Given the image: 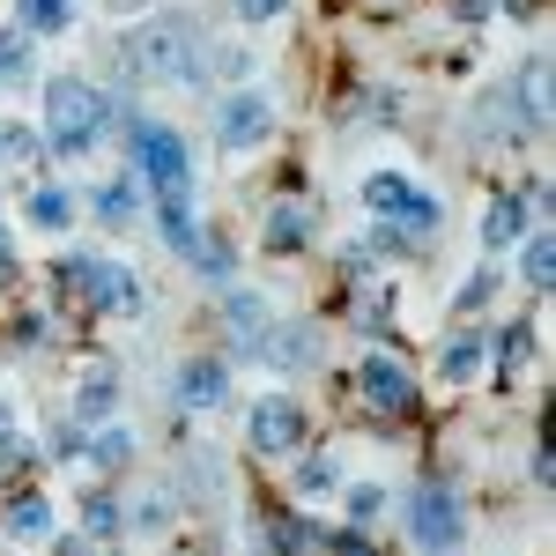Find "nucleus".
<instances>
[{"label":"nucleus","instance_id":"f257e3e1","mask_svg":"<svg viewBox=\"0 0 556 556\" xmlns=\"http://www.w3.org/2000/svg\"><path fill=\"white\" fill-rule=\"evenodd\" d=\"M97 134H104V97L83 75H52L45 83V141H52V156L83 164L97 149Z\"/></svg>","mask_w":556,"mask_h":556},{"label":"nucleus","instance_id":"f03ea898","mask_svg":"<svg viewBox=\"0 0 556 556\" xmlns=\"http://www.w3.org/2000/svg\"><path fill=\"white\" fill-rule=\"evenodd\" d=\"M127 60H134V75H149V83H193L201 67V38H193V23L186 15H164V23H149V30H134L127 45Z\"/></svg>","mask_w":556,"mask_h":556},{"label":"nucleus","instance_id":"7ed1b4c3","mask_svg":"<svg viewBox=\"0 0 556 556\" xmlns=\"http://www.w3.org/2000/svg\"><path fill=\"white\" fill-rule=\"evenodd\" d=\"M134 178L156 201H193V156L172 127H134Z\"/></svg>","mask_w":556,"mask_h":556},{"label":"nucleus","instance_id":"20e7f679","mask_svg":"<svg viewBox=\"0 0 556 556\" xmlns=\"http://www.w3.org/2000/svg\"><path fill=\"white\" fill-rule=\"evenodd\" d=\"M60 282L67 290H83V304H97V312H119V319H134L141 312V282H134V267H119V260H60Z\"/></svg>","mask_w":556,"mask_h":556},{"label":"nucleus","instance_id":"39448f33","mask_svg":"<svg viewBox=\"0 0 556 556\" xmlns=\"http://www.w3.org/2000/svg\"><path fill=\"white\" fill-rule=\"evenodd\" d=\"M408 534H416L424 556L460 549V490L453 482H416L408 490Z\"/></svg>","mask_w":556,"mask_h":556},{"label":"nucleus","instance_id":"423d86ee","mask_svg":"<svg viewBox=\"0 0 556 556\" xmlns=\"http://www.w3.org/2000/svg\"><path fill=\"white\" fill-rule=\"evenodd\" d=\"M364 201H371L379 215H393L386 230H401V238H430V230H438V201L416 193L401 172H371L364 178Z\"/></svg>","mask_w":556,"mask_h":556},{"label":"nucleus","instance_id":"0eeeda50","mask_svg":"<svg viewBox=\"0 0 556 556\" xmlns=\"http://www.w3.org/2000/svg\"><path fill=\"white\" fill-rule=\"evenodd\" d=\"M245 438H253L260 460H290V453L304 445V408L298 401H260L253 424H245Z\"/></svg>","mask_w":556,"mask_h":556},{"label":"nucleus","instance_id":"6e6552de","mask_svg":"<svg viewBox=\"0 0 556 556\" xmlns=\"http://www.w3.org/2000/svg\"><path fill=\"white\" fill-rule=\"evenodd\" d=\"M267 134H275V104L253 97V89H245V97H230V104L215 112V149H260Z\"/></svg>","mask_w":556,"mask_h":556},{"label":"nucleus","instance_id":"1a4fd4ad","mask_svg":"<svg viewBox=\"0 0 556 556\" xmlns=\"http://www.w3.org/2000/svg\"><path fill=\"white\" fill-rule=\"evenodd\" d=\"M364 401L386 416H408L416 408V379L401 371V356H364Z\"/></svg>","mask_w":556,"mask_h":556},{"label":"nucleus","instance_id":"9d476101","mask_svg":"<svg viewBox=\"0 0 556 556\" xmlns=\"http://www.w3.org/2000/svg\"><path fill=\"white\" fill-rule=\"evenodd\" d=\"M505 97L519 104V127L527 134L549 127V52H534V60L519 67V89H505Z\"/></svg>","mask_w":556,"mask_h":556},{"label":"nucleus","instance_id":"9b49d317","mask_svg":"<svg viewBox=\"0 0 556 556\" xmlns=\"http://www.w3.org/2000/svg\"><path fill=\"white\" fill-rule=\"evenodd\" d=\"M223 393H230V371H223L215 356H193V364L178 371V401H186L193 416H208V408H223Z\"/></svg>","mask_w":556,"mask_h":556},{"label":"nucleus","instance_id":"f8f14e48","mask_svg":"<svg viewBox=\"0 0 556 556\" xmlns=\"http://www.w3.org/2000/svg\"><path fill=\"white\" fill-rule=\"evenodd\" d=\"M223 327H230V342L245 349V356H260V342H267L275 319H267V304H260L253 290H230V298H223Z\"/></svg>","mask_w":556,"mask_h":556},{"label":"nucleus","instance_id":"ddd939ff","mask_svg":"<svg viewBox=\"0 0 556 556\" xmlns=\"http://www.w3.org/2000/svg\"><path fill=\"white\" fill-rule=\"evenodd\" d=\"M519 238H527V201H519V193H497L490 215H482V245L505 253V245H519Z\"/></svg>","mask_w":556,"mask_h":556},{"label":"nucleus","instance_id":"4468645a","mask_svg":"<svg viewBox=\"0 0 556 556\" xmlns=\"http://www.w3.org/2000/svg\"><path fill=\"white\" fill-rule=\"evenodd\" d=\"M156 230H164V245L178 260L201 253V215H193V201H156Z\"/></svg>","mask_w":556,"mask_h":556},{"label":"nucleus","instance_id":"2eb2a0df","mask_svg":"<svg viewBox=\"0 0 556 556\" xmlns=\"http://www.w3.org/2000/svg\"><path fill=\"white\" fill-rule=\"evenodd\" d=\"M312 349H319V334H312V327H267V342H260V364L304 371V364H312Z\"/></svg>","mask_w":556,"mask_h":556},{"label":"nucleus","instance_id":"dca6fc26","mask_svg":"<svg viewBox=\"0 0 556 556\" xmlns=\"http://www.w3.org/2000/svg\"><path fill=\"white\" fill-rule=\"evenodd\" d=\"M75 23V0H15V30H30V38H60Z\"/></svg>","mask_w":556,"mask_h":556},{"label":"nucleus","instance_id":"f3484780","mask_svg":"<svg viewBox=\"0 0 556 556\" xmlns=\"http://www.w3.org/2000/svg\"><path fill=\"white\" fill-rule=\"evenodd\" d=\"M475 371H482V342H475V334H453V342L438 349V379L445 386H468Z\"/></svg>","mask_w":556,"mask_h":556},{"label":"nucleus","instance_id":"a211bd4d","mask_svg":"<svg viewBox=\"0 0 556 556\" xmlns=\"http://www.w3.org/2000/svg\"><path fill=\"white\" fill-rule=\"evenodd\" d=\"M30 30H0V89H23L30 83V75H38V67H30Z\"/></svg>","mask_w":556,"mask_h":556},{"label":"nucleus","instance_id":"6ab92c4d","mask_svg":"<svg viewBox=\"0 0 556 556\" xmlns=\"http://www.w3.org/2000/svg\"><path fill=\"white\" fill-rule=\"evenodd\" d=\"M304 238H312V208H298V201H282V208L267 215V245H275V253H298Z\"/></svg>","mask_w":556,"mask_h":556},{"label":"nucleus","instance_id":"aec40b11","mask_svg":"<svg viewBox=\"0 0 556 556\" xmlns=\"http://www.w3.org/2000/svg\"><path fill=\"white\" fill-rule=\"evenodd\" d=\"M8 534H15V542H45V534H52V505H45V497H15V505H8Z\"/></svg>","mask_w":556,"mask_h":556},{"label":"nucleus","instance_id":"412c9836","mask_svg":"<svg viewBox=\"0 0 556 556\" xmlns=\"http://www.w3.org/2000/svg\"><path fill=\"white\" fill-rule=\"evenodd\" d=\"M519 275H527V290H534V298H549V282H556V245H549V238H527Z\"/></svg>","mask_w":556,"mask_h":556},{"label":"nucleus","instance_id":"4be33fe9","mask_svg":"<svg viewBox=\"0 0 556 556\" xmlns=\"http://www.w3.org/2000/svg\"><path fill=\"white\" fill-rule=\"evenodd\" d=\"M112 408H119V379H89L83 393H75V416H83V424H112Z\"/></svg>","mask_w":556,"mask_h":556},{"label":"nucleus","instance_id":"5701e85b","mask_svg":"<svg viewBox=\"0 0 556 556\" xmlns=\"http://www.w3.org/2000/svg\"><path fill=\"white\" fill-rule=\"evenodd\" d=\"M89 208H97V223H112V230H127V223H134V186H127V178H112V186H97V201H89Z\"/></svg>","mask_w":556,"mask_h":556},{"label":"nucleus","instance_id":"b1692460","mask_svg":"<svg viewBox=\"0 0 556 556\" xmlns=\"http://www.w3.org/2000/svg\"><path fill=\"white\" fill-rule=\"evenodd\" d=\"M30 223H38V230H67V223H75V201H67L60 186H38V193H30Z\"/></svg>","mask_w":556,"mask_h":556},{"label":"nucleus","instance_id":"393cba45","mask_svg":"<svg viewBox=\"0 0 556 556\" xmlns=\"http://www.w3.org/2000/svg\"><path fill=\"white\" fill-rule=\"evenodd\" d=\"M527 364H534V327H505V334H497V371L513 379Z\"/></svg>","mask_w":556,"mask_h":556},{"label":"nucleus","instance_id":"a878e982","mask_svg":"<svg viewBox=\"0 0 556 556\" xmlns=\"http://www.w3.org/2000/svg\"><path fill=\"white\" fill-rule=\"evenodd\" d=\"M89 460H97V468H127L134 438H127V430H97V438H89Z\"/></svg>","mask_w":556,"mask_h":556},{"label":"nucleus","instance_id":"bb28decb","mask_svg":"<svg viewBox=\"0 0 556 556\" xmlns=\"http://www.w3.org/2000/svg\"><path fill=\"white\" fill-rule=\"evenodd\" d=\"M298 490H312V497H327V490H342V468H334V460H304Z\"/></svg>","mask_w":556,"mask_h":556},{"label":"nucleus","instance_id":"cd10ccee","mask_svg":"<svg viewBox=\"0 0 556 556\" xmlns=\"http://www.w3.org/2000/svg\"><path fill=\"white\" fill-rule=\"evenodd\" d=\"M83 527L97 534V542H104V534H119V505H112V497H89V505H83Z\"/></svg>","mask_w":556,"mask_h":556},{"label":"nucleus","instance_id":"c85d7f7f","mask_svg":"<svg viewBox=\"0 0 556 556\" xmlns=\"http://www.w3.org/2000/svg\"><path fill=\"white\" fill-rule=\"evenodd\" d=\"M490 290H497V275L482 267V275H468V290H460V312H475V304H490Z\"/></svg>","mask_w":556,"mask_h":556},{"label":"nucleus","instance_id":"c756f323","mask_svg":"<svg viewBox=\"0 0 556 556\" xmlns=\"http://www.w3.org/2000/svg\"><path fill=\"white\" fill-rule=\"evenodd\" d=\"M282 8H290V0H238V15H245V23H275Z\"/></svg>","mask_w":556,"mask_h":556},{"label":"nucleus","instance_id":"7c9ffc66","mask_svg":"<svg viewBox=\"0 0 556 556\" xmlns=\"http://www.w3.org/2000/svg\"><path fill=\"white\" fill-rule=\"evenodd\" d=\"M30 149H38V141H30L23 127H0V156H30Z\"/></svg>","mask_w":556,"mask_h":556},{"label":"nucleus","instance_id":"2f4dec72","mask_svg":"<svg viewBox=\"0 0 556 556\" xmlns=\"http://www.w3.org/2000/svg\"><path fill=\"white\" fill-rule=\"evenodd\" d=\"M379 505H386L379 490H349V513H356V519H371V513H379Z\"/></svg>","mask_w":556,"mask_h":556},{"label":"nucleus","instance_id":"473e14b6","mask_svg":"<svg viewBox=\"0 0 556 556\" xmlns=\"http://www.w3.org/2000/svg\"><path fill=\"white\" fill-rule=\"evenodd\" d=\"M8 267H15V253H8V230H0V275H8Z\"/></svg>","mask_w":556,"mask_h":556},{"label":"nucleus","instance_id":"72a5a7b5","mask_svg":"<svg viewBox=\"0 0 556 556\" xmlns=\"http://www.w3.org/2000/svg\"><path fill=\"white\" fill-rule=\"evenodd\" d=\"M0 445H15V424H8V408H0Z\"/></svg>","mask_w":556,"mask_h":556}]
</instances>
